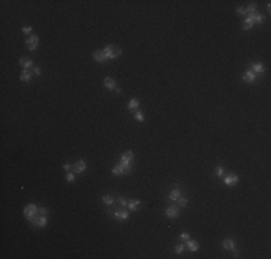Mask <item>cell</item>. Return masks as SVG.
<instances>
[{"mask_svg": "<svg viewBox=\"0 0 271 259\" xmlns=\"http://www.w3.org/2000/svg\"><path fill=\"white\" fill-rule=\"evenodd\" d=\"M103 53L105 55L107 59H115L121 55V49H120V46H115V45H107L103 49Z\"/></svg>", "mask_w": 271, "mask_h": 259, "instance_id": "cell-1", "label": "cell"}, {"mask_svg": "<svg viewBox=\"0 0 271 259\" xmlns=\"http://www.w3.org/2000/svg\"><path fill=\"white\" fill-rule=\"evenodd\" d=\"M133 158H134V154H133V151H131V150L126 151V153L121 155L120 164L126 169V171H127V173H130V170H131V161H133Z\"/></svg>", "mask_w": 271, "mask_h": 259, "instance_id": "cell-2", "label": "cell"}, {"mask_svg": "<svg viewBox=\"0 0 271 259\" xmlns=\"http://www.w3.org/2000/svg\"><path fill=\"white\" fill-rule=\"evenodd\" d=\"M38 209H39V207L36 206V204H32V203H30V204H28V206L23 209L25 217H26L28 220H30V219H32L35 215H38Z\"/></svg>", "mask_w": 271, "mask_h": 259, "instance_id": "cell-3", "label": "cell"}, {"mask_svg": "<svg viewBox=\"0 0 271 259\" xmlns=\"http://www.w3.org/2000/svg\"><path fill=\"white\" fill-rule=\"evenodd\" d=\"M114 217L117 220H127L129 219V210H126V207H118L114 212Z\"/></svg>", "mask_w": 271, "mask_h": 259, "instance_id": "cell-4", "label": "cell"}, {"mask_svg": "<svg viewBox=\"0 0 271 259\" xmlns=\"http://www.w3.org/2000/svg\"><path fill=\"white\" fill-rule=\"evenodd\" d=\"M85 169H87L85 160H78L75 164L72 166V170H74L75 174H79V173H82V171H85Z\"/></svg>", "mask_w": 271, "mask_h": 259, "instance_id": "cell-5", "label": "cell"}, {"mask_svg": "<svg viewBox=\"0 0 271 259\" xmlns=\"http://www.w3.org/2000/svg\"><path fill=\"white\" fill-rule=\"evenodd\" d=\"M179 209H180V207L177 206V204L167 207V209H166V216L170 217V219H175V217H177V216H179V213H180V210H179Z\"/></svg>", "mask_w": 271, "mask_h": 259, "instance_id": "cell-6", "label": "cell"}, {"mask_svg": "<svg viewBox=\"0 0 271 259\" xmlns=\"http://www.w3.org/2000/svg\"><path fill=\"white\" fill-rule=\"evenodd\" d=\"M38 36H35V35H32L30 38H28V40H26V46L30 49V51H36V48H38Z\"/></svg>", "mask_w": 271, "mask_h": 259, "instance_id": "cell-7", "label": "cell"}, {"mask_svg": "<svg viewBox=\"0 0 271 259\" xmlns=\"http://www.w3.org/2000/svg\"><path fill=\"white\" fill-rule=\"evenodd\" d=\"M238 176L235 174H224V183L226 186H235L238 183Z\"/></svg>", "mask_w": 271, "mask_h": 259, "instance_id": "cell-8", "label": "cell"}, {"mask_svg": "<svg viewBox=\"0 0 271 259\" xmlns=\"http://www.w3.org/2000/svg\"><path fill=\"white\" fill-rule=\"evenodd\" d=\"M242 79L245 81V82H248V84H252L254 81L257 79V75H255V74L251 71V68H250V69H247L245 74L242 75Z\"/></svg>", "mask_w": 271, "mask_h": 259, "instance_id": "cell-9", "label": "cell"}, {"mask_svg": "<svg viewBox=\"0 0 271 259\" xmlns=\"http://www.w3.org/2000/svg\"><path fill=\"white\" fill-rule=\"evenodd\" d=\"M111 173L114 176H121V174H127V171H126V169H124L123 166L120 164H115V167H113V170H111Z\"/></svg>", "mask_w": 271, "mask_h": 259, "instance_id": "cell-10", "label": "cell"}, {"mask_svg": "<svg viewBox=\"0 0 271 259\" xmlns=\"http://www.w3.org/2000/svg\"><path fill=\"white\" fill-rule=\"evenodd\" d=\"M264 69H265V66L262 65V63H254V65L251 66V71L255 74V75H261V74H264Z\"/></svg>", "mask_w": 271, "mask_h": 259, "instance_id": "cell-11", "label": "cell"}, {"mask_svg": "<svg viewBox=\"0 0 271 259\" xmlns=\"http://www.w3.org/2000/svg\"><path fill=\"white\" fill-rule=\"evenodd\" d=\"M19 63L23 66L25 69H29V68H32V66H33V61H32L30 58H20Z\"/></svg>", "mask_w": 271, "mask_h": 259, "instance_id": "cell-12", "label": "cell"}, {"mask_svg": "<svg viewBox=\"0 0 271 259\" xmlns=\"http://www.w3.org/2000/svg\"><path fill=\"white\" fill-rule=\"evenodd\" d=\"M186 246H188V249L192 250V252H196V250L199 249V243H198L196 240H192V239L186 240Z\"/></svg>", "mask_w": 271, "mask_h": 259, "instance_id": "cell-13", "label": "cell"}, {"mask_svg": "<svg viewBox=\"0 0 271 259\" xmlns=\"http://www.w3.org/2000/svg\"><path fill=\"white\" fill-rule=\"evenodd\" d=\"M94 61L95 62H100V63H103V62H105L107 61V58H105V55L103 53V51H97V52H94Z\"/></svg>", "mask_w": 271, "mask_h": 259, "instance_id": "cell-14", "label": "cell"}, {"mask_svg": "<svg viewBox=\"0 0 271 259\" xmlns=\"http://www.w3.org/2000/svg\"><path fill=\"white\" fill-rule=\"evenodd\" d=\"M180 196H182V194H180V190H179V189H175V190H172L170 193H169L167 199H169V200H172V202H176V200L180 197Z\"/></svg>", "mask_w": 271, "mask_h": 259, "instance_id": "cell-15", "label": "cell"}, {"mask_svg": "<svg viewBox=\"0 0 271 259\" xmlns=\"http://www.w3.org/2000/svg\"><path fill=\"white\" fill-rule=\"evenodd\" d=\"M141 204V202L140 200H130L129 202V204H127V209L129 210H133V212H136V210H138V206Z\"/></svg>", "mask_w": 271, "mask_h": 259, "instance_id": "cell-16", "label": "cell"}, {"mask_svg": "<svg viewBox=\"0 0 271 259\" xmlns=\"http://www.w3.org/2000/svg\"><path fill=\"white\" fill-rule=\"evenodd\" d=\"M39 215V213H38ZM48 225V219L46 216H42V215H39L38 219H36V225L35 226H38V227H45Z\"/></svg>", "mask_w": 271, "mask_h": 259, "instance_id": "cell-17", "label": "cell"}, {"mask_svg": "<svg viewBox=\"0 0 271 259\" xmlns=\"http://www.w3.org/2000/svg\"><path fill=\"white\" fill-rule=\"evenodd\" d=\"M254 25H255V23H254V20H252L251 16H247V17H245V20H244L242 29H244V30H248V29H251Z\"/></svg>", "mask_w": 271, "mask_h": 259, "instance_id": "cell-18", "label": "cell"}, {"mask_svg": "<svg viewBox=\"0 0 271 259\" xmlns=\"http://www.w3.org/2000/svg\"><path fill=\"white\" fill-rule=\"evenodd\" d=\"M104 86L107 90H115V81L113 78H105L104 79Z\"/></svg>", "mask_w": 271, "mask_h": 259, "instance_id": "cell-19", "label": "cell"}, {"mask_svg": "<svg viewBox=\"0 0 271 259\" xmlns=\"http://www.w3.org/2000/svg\"><path fill=\"white\" fill-rule=\"evenodd\" d=\"M222 246H224V249H231L232 250L235 248V240L234 239H225L222 242Z\"/></svg>", "mask_w": 271, "mask_h": 259, "instance_id": "cell-20", "label": "cell"}, {"mask_svg": "<svg viewBox=\"0 0 271 259\" xmlns=\"http://www.w3.org/2000/svg\"><path fill=\"white\" fill-rule=\"evenodd\" d=\"M251 17H252V20H254V23H262V22H264V16H262L261 13H258V12L251 14Z\"/></svg>", "mask_w": 271, "mask_h": 259, "instance_id": "cell-21", "label": "cell"}, {"mask_svg": "<svg viewBox=\"0 0 271 259\" xmlns=\"http://www.w3.org/2000/svg\"><path fill=\"white\" fill-rule=\"evenodd\" d=\"M245 12H247L248 16H251V14H254L255 12H257V5L255 3H251V5H248V7L245 9Z\"/></svg>", "mask_w": 271, "mask_h": 259, "instance_id": "cell-22", "label": "cell"}, {"mask_svg": "<svg viewBox=\"0 0 271 259\" xmlns=\"http://www.w3.org/2000/svg\"><path fill=\"white\" fill-rule=\"evenodd\" d=\"M137 108H138V101L137 99H131V101L129 102V109L130 111H133V112H136Z\"/></svg>", "mask_w": 271, "mask_h": 259, "instance_id": "cell-23", "label": "cell"}, {"mask_svg": "<svg viewBox=\"0 0 271 259\" xmlns=\"http://www.w3.org/2000/svg\"><path fill=\"white\" fill-rule=\"evenodd\" d=\"M20 81H23V82H29L30 81V72L28 69H25L22 74H20Z\"/></svg>", "mask_w": 271, "mask_h": 259, "instance_id": "cell-24", "label": "cell"}, {"mask_svg": "<svg viewBox=\"0 0 271 259\" xmlns=\"http://www.w3.org/2000/svg\"><path fill=\"white\" fill-rule=\"evenodd\" d=\"M101 200H103L105 204H108V206L114 204V199H113V196H108V194H107V196H103V197H101Z\"/></svg>", "mask_w": 271, "mask_h": 259, "instance_id": "cell-25", "label": "cell"}, {"mask_svg": "<svg viewBox=\"0 0 271 259\" xmlns=\"http://www.w3.org/2000/svg\"><path fill=\"white\" fill-rule=\"evenodd\" d=\"M215 174H216V177H224V174H225L224 167H222V166H218V167L215 169Z\"/></svg>", "mask_w": 271, "mask_h": 259, "instance_id": "cell-26", "label": "cell"}, {"mask_svg": "<svg viewBox=\"0 0 271 259\" xmlns=\"http://www.w3.org/2000/svg\"><path fill=\"white\" fill-rule=\"evenodd\" d=\"M134 118H136V121H138V123H143V121H144V115H143L141 111H136V112H134Z\"/></svg>", "mask_w": 271, "mask_h": 259, "instance_id": "cell-27", "label": "cell"}, {"mask_svg": "<svg viewBox=\"0 0 271 259\" xmlns=\"http://www.w3.org/2000/svg\"><path fill=\"white\" fill-rule=\"evenodd\" d=\"M117 202H118L120 207H127V204H129V200H127L126 197H123V196H120Z\"/></svg>", "mask_w": 271, "mask_h": 259, "instance_id": "cell-28", "label": "cell"}, {"mask_svg": "<svg viewBox=\"0 0 271 259\" xmlns=\"http://www.w3.org/2000/svg\"><path fill=\"white\" fill-rule=\"evenodd\" d=\"M176 202H177V206H179V207H185L186 204H188V199H186V197H182V196H180V197L177 199Z\"/></svg>", "mask_w": 271, "mask_h": 259, "instance_id": "cell-29", "label": "cell"}, {"mask_svg": "<svg viewBox=\"0 0 271 259\" xmlns=\"http://www.w3.org/2000/svg\"><path fill=\"white\" fill-rule=\"evenodd\" d=\"M183 250H185V245H183V243H179V245L175 246V252H176V253H182Z\"/></svg>", "mask_w": 271, "mask_h": 259, "instance_id": "cell-30", "label": "cell"}, {"mask_svg": "<svg viewBox=\"0 0 271 259\" xmlns=\"http://www.w3.org/2000/svg\"><path fill=\"white\" fill-rule=\"evenodd\" d=\"M65 179H67V181H69V183H72V181L75 180V173H74V171H72V173H68V174H67V177H65Z\"/></svg>", "mask_w": 271, "mask_h": 259, "instance_id": "cell-31", "label": "cell"}, {"mask_svg": "<svg viewBox=\"0 0 271 259\" xmlns=\"http://www.w3.org/2000/svg\"><path fill=\"white\" fill-rule=\"evenodd\" d=\"M38 213H39V215H42V216H46V215H48V209H46V207H39Z\"/></svg>", "mask_w": 271, "mask_h": 259, "instance_id": "cell-32", "label": "cell"}, {"mask_svg": "<svg viewBox=\"0 0 271 259\" xmlns=\"http://www.w3.org/2000/svg\"><path fill=\"white\" fill-rule=\"evenodd\" d=\"M237 13L238 16H244V14H247V12H245L244 7H237Z\"/></svg>", "mask_w": 271, "mask_h": 259, "instance_id": "cell-33", "label": "cell"}, {"mask_svg": "<svg viewBox=\"0 0 271 259\" xmlns=\"http://www.w3.org/2000/svg\"><path fill=\"white\" fill-rule=\"evenodd\" d=\"M180 239L182 240H189L190 239V236L188 232H183V233H180Z\"/></svg>", "mask_w": 271, "mask_h": 259, "instance_id": "cell-34", "label": "cell"}, {"mask_svg": "<svg viewBox=\"0 0 271 259\" xmlns=\"http://www.w3.org/2000/svg\"><path fill=\"white\" fill-rule=\"evenodd\" d=\"M22 30H23V33H30L32 32V26H25Z\"/></svg>", "mask_w": 271, "mask_h": 259, "instance_id": "cell-35", "label": "cell"}, {"mask_svg": "<svg viewBox=\"0 0 271 259\" xmlns=\"http://www.w3.org/2000/svg\"><path fill=\"white\" fill-rule=\"evenodd\" d=\"M33 74L35 75H41V68L39 66H33Z\"/></svg>", "mask_w": 271, "mask_h": 259, "instance_id": "cell-36", "label": "cell"}, {"mask_svg": "<svg viewBox=\"0 0 271 259\" xmlns=\"http://www.w3.org/2000/svg\"><path fill=\"white\" fill-rule=\"evenodd\" d=\"M232 252H234V258H239V250H238L237 248H234Z\"/></svg>", "mask_w": 271, "mask_h": 259, "instance_id": "cell-37", "label": "cell"}, {"mask_svg": "<svg viewBox=\"0 0 271 259\" xmlns=\"http://www.w3.org/2000/svg\"><path fill=\"white\" fill-rule=\"evenodd\" d=\"M64 169H65V170H71V169H72V164H69V163H65V164H64Z\"/></svg>", "mask_w": 271, "mask_h": 259, "instance_id": "cell-38", "label": "cell"}]
</instances>
